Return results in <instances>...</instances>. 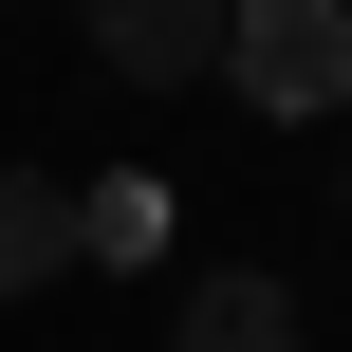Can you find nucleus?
Segmentation results:
<instances>
[{
    "label": "nucleus",
    "mask_w": 352,
    "mask_h": 352,
    "mask_svg": "<svg viewBox=\"0 0 352 352\" xmlns=\"http://www.w3.org/2000/svg\"><path fill=\"white\" fill-rule=\"evenodd\" d=\"M241 111H352V0H223Z\"/></svg>",
    "instance_id": "1"
},
{
    "label": "nucleus",
    "mask_w": 352,
    "mask_h": 352,
    "mask_svg": "<svg viewBox=\"0 0 352 352\" xmlns=\"http://www.w3.org/2000/svg\"><path fill=\"white\" fill-rule=\"evenodd\" d=\"M93 19V56L130 74V93H186V74H223V0H74Z\"/></svg>",
    "instance_id": "2"
},
{
    "label": "nucleus",
    "mask_w": 352,
    "mask_h": 352,
    "mask_svg": "<svg viewBox=\"0 0 352 352\" xmlns=\"http://www.w3.org/2000/svg\"><path fill=\"white\" fill-rule=\"evenodd\" d=\"M167 352H297V297L223 260V278H186V334H167Z\"/></svg>",
    "instance_id": "3"
},
{
    "label": "nucleus",
    "mask_w": 352,
    "mask_h": 352,
    "mask_svg": "<svg viewBox=\"0 0 352 352\" xmlns=\"http://www.w3.org/2000/svg\"><path fill=\"white\" fill-rule=\"evenodd\" d=\"M74 260V186H37V167H0V297H37Z\"/></svg>",
    "instance_id": "4"
},
{
    "label": "nucleus",
    "mask_w": 352,
    "mask_h": 352,
    "mask_svg": "<svg viewBox=\"0 0 352 352\" xmlns=\"http://www.w3.org/2000/svg\"><path fill=\"white\" fill-rule=\"evenodd\" d=\"M148 241H167V186H93L74 204V260H148Z\"/></svg>",
    "instance_id": "5"
}]
</instances>
